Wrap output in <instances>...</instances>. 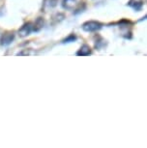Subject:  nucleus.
I'll use <instances>...</instances> for the list:
<instances>
[{
    "mask_svg": "<svg viewBox=\"0 0 147 148\" xmlns=\"http://www.w3.org/2000/svg\"><path fill=\"white\" fill-rule=\"evenodd\" d=\"M100 28H102V23L98 21H87L82 25V29L86 32H94Z\"/></svg>",
    "mask_w": 147,
    "mask_h": 148,
    "instance_id": "obj_1",
    "label": "nucleus"
},
{
    "mask_svg": "<svg viewBox=\"0 0 147 148\" xmlns=\"http://www.w3.org/2000/svg\"><path fill=\"white\" fill-rule=\"evenodd\" d=\"M15 35L12 32H6L0 37V45L1 46H9V45L14 41Z\"/></svg>",
    "mask_w": 147,
    "mask_h": 148,
    "instance_id": "obj_2",
    "label": "nucleus"
},
{
    "mask_svg": "<svg viewBox=\"0 0 147 148\" xmlns=\"http://www.w3.org/2000/svg\"><path fill=\"white\" fill-rule=\"evenodd\" d=\"M33 31V24L31 22H27V23H24L21 28L18 30V35L21 37H26L28 36L30 33Z\"/></svg>",
    "mask_w": 147,
    "mask_h": 148,
    "instance_id": "obj_3",
    "label": "nucleus"
},
{
    "mask_svg": "<svg viewBox=\"0 0 147 148\" xmlns=\"http://www.w3.org/2000/svg\"><path fill=\"white\" fill-rule=\"evenodd\" d=\"M62 6L66 10H73L77 6V0H63Z\"/></svg>",
    "mask_w": 147,
    "mask_h": 148,
    "instance_id": "obj_4",
    "label": "nucleus"
},
{
    "mask_svg": "<svg viewBox=\"0 0 147 148\" xmlns=\"http://www.w3.org/2000/svg\"><path fill=\"white\" fill-rule=\"evenodd\" d=\"M91 53V49L89 46H87V45H84V46H82L80 47V49L79 51H77V55H81V56H86V55H89Z\"/></svg>",
    "mask_w": 147,
    "mask_h": 148,
    "instance_id": "obj_5",
    "label": "nucleus"
},
{
    "mask_svg": "<svg viewBox=\"0 0 147 148\" xmlns=\"http://www.w3.org/2000/svg\"><path fill=\"white\" fill-rule=\"evenodd\" d=\"M44 26V19L42 18H37V21H35V23L33 24V31H40Z\"/></svg>",
    "mask_w": 147,
    "mask_h": 148,
    "instance_id": "obj_6",
    "label": "nucleus"
},
{
    "mask_svg": "<svg viewBox=\"0 0 147 148\" xmlns=\"http://www.w3.org/2000/svg\"><path fill=\"white\" fill-rule=\"evenodd\" d=\"M57 0H46L45 1V7L46 8H53L56 6Z\"/></svg>",
    "mask_w": 147,
    "mask_h": 148,
    "instance_id": "obj_7",
    "label": "nucleus"
},
{
    "mask_svg": "<svg viewBox=\"0 0 147 148\" xmlns=\"http://www.w3.org/2000/svg\"><path fill=\"white\" fill-rule=\"evenodd\" d=\"M135 4H132V3H129V5L131 7H133L134 9H135V10H139L140 8H141V6H142V4L140 3V2H135Z\"/></svg>",
    "mask_w": 147,
    "mask_h": 148,
    "instance_id": "obj_8",
    "label": "nucleus"
},
{
    "mask_svg": "<svg viewBox=\"0 0 147 148\" xmlns=\"http://www.w3.org/2000/svg\"><path fill=\"white\" fill-rule=\"evenodd\" d=\"M105 42H106V41H104V40H103V39H101V41L96 42L95 47H97V49H102V47L105 46Z\"/></svg>",
    "mask_w": 147,
    "mask_h": 148,
    "instance_id": "obj_9",
    "label": "nucleus"
},
{
    "mask_svg": "<svg viewBox=\"0 0 147 148\" xmlns=\"http://www.w3.org/2000/svg\"><path fill=\"white\" fill-rule=\"evenodd\" d=\"M75 40H76V36L71 35V36H69L68 38H66L65 40L63 41V43H71V42H74Z\"/></svg>",
    "mask_w": 147,
    "mask_h": 148,
    "instance_id": "obj_10",
    "label": "nucleus"
},
{
    "mask_svg": "<svg viewBox=\"0 0 147 148\" xmlns=\"http://www.w3.org/2000/svg\"><path fill=\"white\" fill-rule=\"evenodd\" d=\"M24 54L32 55V54H35V52H31L29 51H21V52H18V55H24Z\"/></svg>",
    "mask_w": 147,
    "mask_h": 148,
    "instance_id": "obj_11",
    "label": "nucleus"
}]
</instances>
